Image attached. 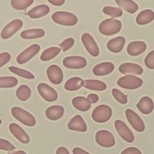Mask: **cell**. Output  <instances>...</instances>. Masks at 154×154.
<instances>
[{"instance_id":"25","label":"cell","mask_w":154,"mask_h":154,"mask_svg":"<svg viewBox=\"0 0 154 154\" xmlns=\"http://www.w3.org/2000/svg\"><path fill=\"white\" fill-rule=\"evenodd\" d=\"M72 105L78 110L81 111H87L91 107V103L89 100L82 96H77L72 100Z\"/></svg>"},{"instance_id":"24","label":"cell","mask_w":154,"mask_h":154,"mask_svg":"<svg viewBox=\"0 0 154 154\" xmlns=\"http://www.w3.org/2000/svg\"><path fill=\"white\" fill-rule=\"evenodd\" d=\"M154 19V11L146 9L141 11L137 16L136 22L140 25H146L151 22Z\"/></svg>"},{"instance_id":"6","label":"cell","mask_w":154,"mask_h":154,"mask_svg":"<svg viewBox=\"0 0 154 154\" xmlns=\"http://www.w3.org/2000/svg\"><path fill=\"white\" fill-rule=\"evenodd\" d=\"M95 140L97 144L103 147H111L116 143L113 134L106 130L98 131L95 135Z\"/></svg>"},{"instance_id":"16","label":"cell","mask_w":154,"mask_h":154,"mask_svg":"<svg viewBox=\"0 0 154 154\" xmlns=\"http://www.w3.org/2000/svg\"><path fill=\"white\" fill-rule=\"evenodd\" d=\"M69 129L75 131L85 132L87 129V126L82 117L79 115H76L71 119L67 124Z\"/></svg>"},{"instance_id":"4","label":"cell","mask_w":154,"mask_h":154,"mask_svg":"<svg viewBox=\"0 0 154 154\" xmlns=\"http://www.w3.org/2000/svg\"><path fill=\"white\" fill-rule=\"evenodd\" d=\"M112 116V109L106 105H100L92 112V119L97 123H105Z\"/></svg>"},{"instance_id":"38","label":"cell","mask_w":154,"mask_h":154,"mask_svg":"<svg viewBox=\"0 0 154 154\" xmlns=\"http://www.w3.org/2000/svg\"><path fill=\"white\" fill-rule=\"evenodd\" d=\"M74 43H75V41H74L73 38L69 37V38H66L61 43H60V46L61 49L64 52H65V51L70 49L73 46Z\"/></svg>"},{"instance_id":"18","label":"cell","mask_w":154,"mask_h":154,"mask_svg":"<svg viewBox=\"0 0 154 154\" xmlns=\"http://www.w3.org/2000/svg\"><path fill=\"white\" fill-rule=\"evenodd\" d=\"M147 48V45L143 41L131 42L127 46V52L131 56H137L144 52Z\"/></svg>"},{"instance_id":"37","label":"cell","mask_w":154,"mask_h":154,"mask_svg":"<svg viewBox=\"0 0 154 154\" xmlns=\"http://www.w3.org/2000/svg\"><path fill=\"white\" fill-rule=\"evenodd\" d=\"M144 63L149 69H154V51L150 52L145 58Z\"/></svg>"},{"instance_id":"19","label":"cell","mask_w":154,"mask_h":154,"mask_svg":"<svg viewBox=\"0 0 154 154\" xmlns=\"http://www.w3.org/2000/svg\"><path fill=\"white\" fill-rule=\"evenodd\" d=\"M137 107L143 114H149L153 110L154 104L151 98L148 96H144L141 98L137 103Z\"/></svg>"},{"instance_id":"26","label":"cell","mask_w":154,"mask_h":154,"mask_svg":"<svg viewBox=\"0 0 154 154\" xmlns=\"http://www.w3.org/2000/svg\"><path fill=\"white\" fill-rule=\"evenodd\" d=\"M83 86L87 89L95 91H103L107 87L105 82L97 79L84 80Z\"/></svg>"},{"instance_id":"41","label":"cell","mask_w":154,"mask_h":154,"mask_svg":"<svg viewBox=\"0 0 154 154\" xmlns=\"http://www.w3.org/2000/svg\"><path fill=\"white\" fill-rule=\"evenodd\" d=\"M120 154H142L141 152L137 147H129L124 149Z\"/></svg>"},{"instance_id":"14","label":"cell","mask_w":154,"mask_h":154,"mask_svg":"<svg viewBox=\"0 0 154 154\" xmlns=\"http://www.w3.org/2000/svg\"><path fill=\"white\" fill-rule=\"evenodd\" d=\"M46 74L49 80L54 84H61L63 79V72L61 69L55 64L49 66L46 70Z\"/></svg>"},{"instance_id":"1","label":"cell","mask_w":154,"mask_h":154,"mask_svg":"<svg viewBox=\"0 0 154 154\" xmlns=\"http://www.w3.org/2000/svg\"><path fill=\"white\" fill-rule=\"evenodd\" d=\"M122 28L120 20L114 19H106L99 25V32L105 35H111L118 33Z\"/></svg>"},{"instance_id":"7","label":"cell","mask_w":154,"mask_h":154,"mask_svg":"<svg viewBox=\"0 0 154 154\" xmlns=\"http://www.w3.org/2000/svg\"><path fill=\"white\" fill-rule=\"evenodd\" d=\"M22 26L23 22L20 19H17L11 21L2 29L1 32V37L4 40L9 38L18 31Z\"/></svg>"},{"instance_id":"2","label":"cell","mask_w":154,"mask_h":154,"mask_svg":"<svg viewBox=\"0 0 154 154\" xmlns=\"http://www.w3.org/2000/svg\"><path fill=\"white\" fill-rule=\"evenodd\" d=\"M52 19L56 23L64 26H73L78 22V18L74 14L64 11L54 13Z\"/></svg>"},{"instance_id":"32","label":"cell","mask_w":154,"mask_h":154,"mask_svg":"<svg viewBox=\"0 0 154 154\" xmlns=\"http://www.w3.org/2000/svg\"><path fill=\"white\" fill-rule=\"evenodd\" d=\"M8 69L12 73L21 76L22 78L28 79H33L35 78V76L33 74H32L29 71H27L24 69H22L15 66H10L8 67Z\"/></svg>"},{"instance_id":"13","label":"cell","mask_w":154,"mask_h":154,"mask_svg":"<svg viewBox=\"0 0 154 154\" xmlns=\"http://www.w3.org/2000/svg\"><path fill=\"white\" fill-rule=\"evenodd\" d=\"M40 46L37 44H34L26 48L23 52L18 55L16 58V61L19 64H23L30 60L40 51Z\"/></svg>"},{"instance_id":"44","label":"cell","mask_w":154,"mask_h":154,"mask_svg":"<svg viewBox=\"0 0 154 154\" xmlns=\"http://www.w3.org/2000/svg\"><path fill=\"white\" fill-rule=\"evenodd\" d=\"M56 154H70V153L66 147L64 146H61L57 149Z\"/></svg>"},{"instance_id":"29","label":"cell","mask_w":154,"mask_h":154,"mask_svg":"<svg viewBox=\"0 0 154 154\" xmlns=\"http://www.w3.org/2000/svg\"><path fill=\"white\" fill-rule=\"evenodd\" d=\"M115 2L119 7L129 13H135L138 8L137 4L132 0H116Z\"/></svg>"},{"instance_id":"42","label":"cell","mask_w":154,"mask_h":154,"mask_svg":"<svg viewBox=\"0 0 154 154\" xmlns=\"http://www.w3.org/2000/svg\"><path fill=\"white\" fill-rule=\"evenodd\" d=\"M87 99L89 100V102L91 103H96L99 100V96L96 94L91 93L87 96Z\"/></svg>"},{"instance_id":"40","label":"cell","mask_w":154,"mask_h":154,"mask_svg":"<svg viewBox=\"0 0 154 154\" xmlns=\"http://www.w3.org/2000/svg\"><path fill=\"white\" fill-rule=\"evenodd\" d=\"M11 58V55L7 52L0 54V68L8 63Z\"/></svg>"},{"instance_id":"9","label":"cell","mask_w":154,"mask_h":154,"mask_svg":"<svg viewBox=\"0 0 154 154\" xmlns=\"http://www.w3.org/2000/svg\"><path fill=\"white\" fill-rule=\"evenodd\" d=\"M37 90L41 97L47 102H54L58 98V94L55 90L45 83L39 84Z\"/></svg>"},{"instance_id":"36","label":"cell","mask_w":154,"mask_h":154,"mask_svg":"<svg viewBox=\"0 0 154 154\" xmlns=\"http://www.w3.org/2000/svg\"><path fill=\"white\" fill-rule=\"evenodd\" d=\"M112 94L114 99L117 100L121 104H125L128 102L127 96L122 93L120 90L117 88H113L112 90Z\"/></svg>"},{"instance_id":"47","label":"cell","mask_w":154,"mask_h":154,"mask_svg":"<svg viewBox=\"0 0 154 154\" xmlns=\"http://www.w3.org/2000/svg\"><path fill=\"white\" fill-rule=\"evenodd\" d=\"M2 123V120H1V119H0V125Z\"/></svg>"},{"instance_id":"35","label":"cell","mask_w":154,"mask_h":154,"mask_svg":"<svg viewBox=\"0 0 154 154\" xmlns=\"http://www.w3.org/2000/svg\"><path fill=\"white\" fill-rule=\"evenodd\" d=\"M102 11L105 14L112 17H119L123 14V11L118 7L106 6L103 7Z\"/></svg>"},{"instance_id":"23","label":"cell","mask_w":154,"mask_h":154,"mask_svg":"<svg viewBox=\"0 0 154 154\" xmlns=\"http://www.w3.org/2000/svg\"><path fill=\"white\" fill-rule=\"evenodd\" d=\"M49 7L45 4L38 5L28 11L27 14L32 19H37L42 17L49 13Z\"/></svg>"},{"instance_id":"31","label":"cell","mask_w":154,"mask_h":154,"mask_svg":"<svg viewBox=\"0 0 154 154\" xmlns=\"http://www.w3.org/2000/svg\"><path fill=\"white\" fill-rule=\"evenodd\" d=\"M31 89L26 85H20L16 91L17 97L22 101H25L28 100L31 96Z\"/></svg>"},{"instance_id":"39","label":"cell","mask_w":154,"mask_h":154,"mask_svg":"<svg viewBox=\"0 0 154 154\" xmlns=\"http://www.w3.org/2000/svg\"><path fill=\"white\" fill-rule=\"evenodd\" d=\"M0 149L5 151H12L15 149V147L10 141L0 138Z\"/></svg>"},{"instance_id":"30","label":"cell","mask_w":154,"mask_h":154,"mask_svg":"<svg viewBox=\"0 0 154 154\" xmlns=\"http://www.w3.org/2000/svg\"><path fill=\"white\" fill-rule=\"evenodd\" d=\"M61 51V48L58 47H51L45 49L40 56V60L43 61H49L55 57Z\"/></svg>"},{"instance_id":"45","label":"cell","mask_w":154,"mask_h":154,"mask_svg":"<svg viewBox=\"0 0 154 154\" xmlns=\"http://www.w3.org/2000/svg\"><path fill=\"white\" fill-rule=\"evenodd\" d=\"M48 2L55 6H61L65 3L64 0H48Z\"/></svg>"},{"instance_id":"46","label":"cell","mask_w":154,"mask_h":154,"mask_svg":"<svg viewBox=\"0 0 154 154\" xmlns=\"http://www.w3.org/2000/svg\"><path fill=\"white\" fill-rule=\"evenodd\" d=\"M7 154H26V153L23 150H17V151L10 152Z\"/></svg>"},{"instance_id":"27","label":"cell","mask_w":154,"mask_h":154,"mask_svg":"<svg viewBox=\"0 0 154 154\" xmlns=\"http://www.w3.org/2000/svg\"><path fill=\"white\" fill-rule=\"evenodd\" d=\"M45 34V31L43 29L34 28L23 31L20 33V37L23 39H34L42 37Z\"/></svg>"},{"instance_id":"8","label":"cell","mask_w":154,"mask_h":154,"mask_svg":"<svg viewBox=\"0 0 154 154\" xmlns=\"http://www.w3.org/2000/svg\"><path fill=\"white\" fill-rule=\"evenodd\" d=\"M82 42L87 52L93 57H97L99 54V47L93 37L89 33H84L81 36Z\"/></svg>"},{"instance_id":"15","label":"cell","mask_w":154,"mask_h":154,"mask_svg":"<svg viewBox=\"0 0 154 154\" xmlns=\"http://www.w3.org/2000/svg\"><path fill=\"white\" fill-rule=\"evenodd\" d=\"M9 130L12 135L20 143L27 144L29 142L30 138L27 133L18 125L14 123H10Z\"/></svg>"},{"instance_id":"20","label":"cell","mask_w":154,"mask_h":154,"mask_svg":"<svg viewBox=\"0 0 154 154\" xmlns=\"http://www.w3.org/2000/svg\"><path fill=\"white\" fill-rule=\"evenodd\" d=\"M64 112V109L62 106L52 105L46 109L45 111V116L48 119L55 121L61 118Z\"/></svg>"},{"instance_id":"21","label":"cell","mask_w":154,"mask_h":154,"mask_svg":"<svg viewBox=\"0 0 154 154\" xmlns=\"http://www.w3.org/2000/svg\"><path fill=\"white\" fill-rule=\"evenodd\" d=\"M114 65L111 62H103L95 66L93 69V73L96 76H104L113 71Z\"/></svg>"},{"instance_id":"5","label":"cell","mask_w":154,"mask_h":154,"mask_svg":"<svg viewBox=\"0 0 154 154\" xmlns=\"http://www.w3.org/2000/svg\"><path fill=\"white\" fill-rule=\"evenodd\" d=\"M143 83V81L141 78L130 75L120 78L117 82L119 86L128 90L138 88L142 85Z\"/></svg>"},{"instance_id":"11","label":"cell","mask_w":154,"mask_h":154,"mask_svg":"<svg viewBox=\"0 0 154 154\" xmlns=\"http://www.w3.org/2000/svg\"><path fill=\"white\" fill-rule=\"evenodd\" d=\"M115 128L119 135L126 142L132 143L134 141V135L127 125L120 120H116L114 122Z\"/></svg>"},{"instance_id":"34","label":"cell","mask_w":154,"mask_h":154,"mask_svg":"<svg viewBox=\"0 0 154 154\" xmlns=\"http://www.w3.org/2000/svg\"><path fill=\"white\" fill-rule=\"evenodd\" d=\"M33 2V0H11V5L16 10H23L29 7Z\"/></svg>"},{"instance_id":"28","label":"cell","mask_w":154,"mask_h":154,"mask_svg":"<svg viewBox=\"0 0 154 154\" xmlns=\"http://www.w3.org/2000/svg\"><path fill=\"white\" fill-rule=\"evenodd\" d=\"M84 80L79 77H72L69 79L64 84V88L68 91H76L83 85Z\"/></svg>"},{"instance_id":"10","label":"cell","mask_w":154,"mask_h":154,"mask_svg":"<svg viewBox=\"0 0 154 154\" xmlns=\"http://www.w3.org/2000/svg\"><path fill=\"white\" fill-rule=\"evenodd\" d=\"M125 114L128 122L135 130L140 132L144 131V123L136 112L131 109H127L125 111Z\"/></svg>"},{"instance_id":"17","label":"cell","mask_w":154,"mask_h":154,"mask_svg":"<svg viewBox=\"0 0 154 154\" xmlns=\"http://www.w3.org/2000/svg\"><path fill=\"white\" fill-rule=\"evenodd\" d=\"M119 70L122 74H132L135 75H141L143 72V69L140 65L131 63H125L120 64Z\"/></svg>"},{"instance_id":"12","label":"cell","mask_w":154,"mask_h":154,"mask_svg":"<svg viewBox=\"0 0 154 154\" xmlns=\"http://www.w3.org/2000/svg\"><path fill=\"white\" fill-rule=\"evenodd\" d=\"M63 64L68 69H79L86 66L87 61L81 56H70L63 59Z\"/></svg>"},{"instance_id":"3","label":"cell","mask_w":154,"mask_h":154,"mask_svg":"<svg viewBox=\"0 0 154 154\" xmlns=\"http://www.w3.org/2000/svg\"><path fill=\"white\" fill-rule=\"evenodd\" d=\"M11 112L12 116L16 120L27 126L32 127L34 126L36 123L35 117L31 114L20 107H13Z\"/></svg>"},{"instance_id":"43","label":"cell","mask_w":154,"mask_h":154,"mask_svg":"<svg viewBox=\"0 0 154 154\" xmlns=\"http://www.w3.org/2000/svg\"><path fill=\"white\" fill-rule=\"evenodd\" d=\"M72 153H73V154H90L88 152H87V151L82 149L81 148L77 147L73 149Z\"/></svg>"},{"instance_id":"33","label":"cell","mask_w":154,"mask_h":154,"mask_svg":"<svg viewBox=\"0 0 154 154\" xmlns=\"http://www.w3.org/2000/svg\"><path fill=\"white\" fill-rule=\"evenodd\" d=\"M17 84V79L13 76H1L0 88H11Z\"/></svg>"},{"instance_id":"22","label":"cell","mask_w":154,"mask_h":154,"mask_svg":"<svg viewBox=\"0 0 154 154\" xmlns=\"http://www.w3.org/2000/svg\"><path fill=\"white\" fill-rule=\"evenodd\" d=\"M126 40L122 36L117 37L111 39L106 45L108 49L114 53H119L123 49Z\"/></svg>"}]
</instances>
